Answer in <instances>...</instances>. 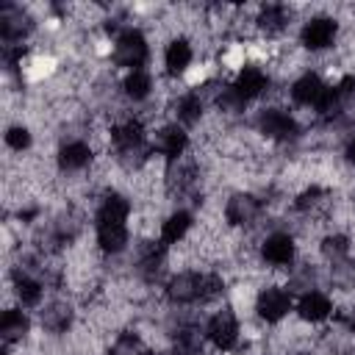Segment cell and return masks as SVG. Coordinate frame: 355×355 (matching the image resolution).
Instances as JSON below:
<instances>
[{
	"label": "cell",
	"mask_w": 355,
	"mask_h": 355,
	"mask_svg": "<svg viewBox=\"0 0 355 355\" xmlns=\"http://www.w3.org/2000/svg\"><path fill=\"white\" fill-rule=\"evenodd\" d=\"M255 122H258V130L272 141H288V139H294L300 133L294 116L288 111H283V108H275V105L261 108Z\"/></svg>",
	"instance_id": "3"
},
{
	"label": "cell",
	"mask_w": 355,
	"mask_h": 355,
	"mask_svg": "<svg viewBox=\"0 0 355 355\" xmlns=\"http://www.w3.org/2000/svg\"><path fill=\"white\" fill-rule=\"evenodd\" d=\"M258 216H261V200L252 197V194L239 191V194H233V197L227 200V205H225V219H227L233 227H247V225H252Z\"/></svg>",
	"instance_id": "10"
},
{
	"label": "cell",
	"mask_w": 355,
	"mask_h": 355,
	"mask_svg": "<svg viewBox=\"0 0 355 355\" xmlns=\"http://www.w3.org/2000/svg\"><path fill=\"white\" fill-rule=\"evenodd\" d=\"M122 89L130 100H147L153 92V75L147 69H130L122 80Z\"/></svg>",
	"instance_id": "24"
},
{
	"label": "cell",
	"mask_w": 355,
	"mask_h": 355,
	"mask_svg": "<svg viewBox=\"0 0 355 355\" xmlns=\"http://www.w3.org/2000/svg\"><path fill=\"white\" fill-rule=\"evenodd\" d=\"M175 116H178V122L186 125V128H191V125L200 122V116H202V97H200L197 89H191V92H186V94L178 97V103H175Z\"/></svg>",
	"instance_id": "22"
},
{
	"label": "cell",
	"mask_w": 355,
	"mask_h": 355,
	"mask_svg": "<svg viewBox=\"0 0 355 355\" xmlns=\"http://www.w3.org/2000/svg\"><path fill=\"white\" fill-rule=\"evenodd\" d=\"M89 161H92V147H89L86 141H67V144H61V150H58V166H61L64 172L83 169Z\"/></svg>",
	"instance_id": "18"
},
{
	"label": "cell",
	"mask_w": 355,
	"mask_h": 355,
	"mask_svg": "<svg viewBox=\"0 0 355 355\" xmlns=\"http://www.w3.org/2000/svg\"><path fill=\"white\" fill-rule=\"evenodd\" d=\"M324 89H327V83L316 75V72H305V75H300L294 83H291V100L297 103V105H313L316 108V103H319V97L324 94Z\"/></svg>",
	"instance_id": "13"
},
{
	"label": "cell",
	"mask_w": 355,
	"mask_h": 355,
	"mask_svg": "<svg viewBox=\"0 0 355 355\" xmlns=\"http://www.w3.org/2000/svg\"><path fill=\"white\" fill-rule=\"evenodd\" d=\"M33 31V19L28 17V11H22V6L6 3L0 8V36L6 44H22V36H28Z\"/></svg>",
	"instance_id": "5"
},
{
	"label": "cell",
	"mask_w": 355,
	"mask_h": 355,
	"mask_svg": "<svg viewBox=\"0 0 355 355\" xmlns=\"http://www.w3.org/2000/svg\"><path fill=\"white\" fill-rule=\"evenodd\" d=\"M166 69L169 75H183L194 58V50H191V42L189 39H172L166 44Z\"/></svg>",
	"instance_id": "20"
},
{
	"label": "cell",
	"mask_w": 355,
	"mask_h": 355,
	"mask_svg": "<svg viewBox=\"0 0 355 355\" xmlns=\"http://www.w3.org/2000/svg\"><path fill=\"white\" fill-rule=\"evenodd\" d=\"M344 155H347V161H349V164H355V130H352V133H349V139H347Z\"/></svg>",
	"instance_id": "28"
},
{
	"label": "cell",
	"mask_w": 355,
	"mask_h": 355,
	"mask_svg": "<svg viewBox=\"0 0 355 355\" xmlns=\"http://www.w3.org/2000/svg\"><path fill=\"white\" fill-rule=\"evenodd\" d=\"M288 19H291V14L286 6H263L255 17V28L263 31L266 36H277L288 28Z\"/></svg>",
	"instance_id": "15"
},
{
	"label": "cell",
	"mask_w": 355,
	"mask_h": 355,
	"mask_svg": "<svg viewBox=\"0 0 355 355\" xmlns=\"http://www.w3.org/2000/svg\"><path fill=\"white\" fill-rule=\"evenodd\" d=\"M255 311L263 322H280L291 311V294L280 286H266L255 297Z\"/></svg>",
	"instance_id": "6"
},
{
	"label": "cell",
	"mask_w": 355,
	"mask_h": 355,
	"mask_svg": "<svg viewBox=\"0 0 355 355\" xmlns=\"http://www.w3.org/2000/svg\"><path fill=\"white\" fill-rule=\"evenodd\" d=\"M269 86V78L261 67H252V64H244L239 72H236V80L230 83V89L247 103V100H255L258 94H263Z\"/></svg>",
	"instance_id": "11"
},
{
	"label": "cell",
	"mask_w": 355,
	"mask_h": 355,
	"mask_svg": "<svg viewBox=\"0 0 355 355\" xmlns=\"http://www.w3.org/2000/svg\"><path fill=\"white\" fill-rule=\"evenodd\" d=\"M322 255L330 261V263H341L344 258H347V252H349V239L344 236V233H327L324 239H322Z\"/></svg>",
	"instance_id": "25"
},
{
	"label": "cell",
	"mask_w": 355,
	"mask_h": 355,
	"mask_svg": "<svg viewBox=\"0 0 355 355\" xmlns=\"http://www.w3.org/2000/svg\"><path fill=\"white\" fill-rule=\"evenodd\" d=\"M166 297L178 305L200 302L202 297V275L200 272H178L166 283Z\"/></svg>",
	"instance_id": "8"
},
{
	"label": "cell",
	"mask_w": 355,
	"mask_h": 355,
	"mask_svg": "<svg viewBox=\"0 0 355 355\" xmlns=\"http://www.w3.org/2000/svg\"><path fill=\"white\" fill-rule=\"evenodd\" d=\"M205 336L211 338V344H214L216 349H233L236 341H239V316H236L230 308L216 311V313L208 319Z\"/></svg>",
	"instance_id": "4"
},
{
	"label": "cell",
	"mask_w": 355,
	"mask_h": 355,
	"mask_svg": "<svg viewBox=\"0 0 355 355\" xmlns=\"http://www.w3.org/2000/svg\"><path fill=\"white\" fill-rule=\"evenodd\" d=\"M147 58H150V47H147L144 33L139 28H125L114 44V64L130 72V69H141Z\"/></svg>",
	"instance_id": "2"
},
{
	"label": "cell",
	"mask_w": 355,
	"mask_h": 355,
	"mask_svg": "<svg viewBox=\"0 0 355 355\" xmlns=\"http://www.w3.org/2000/svg\"><path fill=\"white\" fill-rule=\"evenodd\" d=\"M297 313H300L302 322H311V324L313 322H324L333 313V302L322 291H305L300 297V302H297Z\"/></svg>",
	"instance_id": "14"
},
{
	"label": "cell",
	"mask_w": 355,
	"mask_h": 355,
	"mask_svg": "<svg viewBox=\"0 0 355 355\" xmlns=\"http://www.w3.org/2000/svg\"><path fill=\"white\" fill-rule=\"evenodd\" d=\"M128 219H130V200L122 194H105L94 216L97 244L103 252L116 255L128 247Z\"/></svg>",
	"instance_id": "1"
},
{
	"label": "cell",
	"mask_w": 355,
	"mask_h": 355,
	"mask_svg": "<svg viewBox=\"0 0 355 355\" xmlns=\"http://www.w3.org/2000/svg\"><path fill=\"white\" fill-rule=\"evenodd\" d=\"M338 33V22L333 17H311L305 25H302V33H300V42L308 47V50H324L333 44Z\"/></svg>",
	"instance_id": "7"
},
{
	"label": "cell",
	"mask_w": 355,
	"mask_h": 355,
	"mask_svg": "<svg viewBox=\"0 0 355 355\" xmlns=\"http://www.w3.org/2000/svg\"><path fill=\"white\" fill-rule=\"evenodd\" d=\"M297 255V244L288 233H272L261 244V258L272 266H288Z\"/></svg>",
	"instance_id": "12"
},
{
	"label": "cell",
	"mask_w": 355,
	"mask_h": 355,
	"mask_svg": "<svg viewBox=\"0 0 355 355\" xmlns=\"http://www.w3.org/2000/svg\"><path fill=\"white\" fill-rule=\"evenodd\" d=\"M186 144H189V136H186L183 128H178V122L158 128L155 136H153V153L164 155L166 161H178V158L183 155Z\"/></svg>",
	"instance_id": "9"
},
{
	"label": "cell",
	"mask_w": 355,
	"mask_h": 355,
	"mask_svg": "<svg viewBox=\"0 0 355 355\" xmlns=\"http://www.w3.org/2000/svg\"><path fill=\"white\" fill-rule=\"evenodd\" d=\"M111 355H150V349L139 333H119L111 347Z\"/></svg>",
	"instance_id": "26"
},
{
	"label": "cell",
	"mask_w": 355,
	"mask_h": 355,
	"mask_svg": "<svg viewBox=\"0 0 355 355\" xmlns=\"http://www.w3.org/2000/svg\"><path fill=\"white\" fill-rule=\"evenodd\" d=\"M191 225H194V219H191V214L189 211H172L164 222H161V241L164 244H178V241H183L186 239V233L191 230Z\"/></svg>",
	"instance_id": "17"
},
{
	"label": "cell",
	"mask_w": 355,
	"mask_h": 355,
	"mask_svg": "<svg viewBox=\"0 0 355 355\" xmlns=\"http://www.w3.org/2000/svg\"><path fill=\"white\" fill-rule=\"evenodd\" d=\"M14 294H17V300H19L22 305L33 308V305L42 302L44 283L36 280V277H31V275H25V272H17V275H14Z\"/></svg>",
	"instance_id": "23"
},
{
	"label": "cell",
	"mask_w": 355,
	"mask_h": 355,
	"mask_svg": "<svg viewBox=\"0 0 355 355\" xmlns=\"http://www.w3.org/2000/svg\"><path fill=\"white\" fill-rule=\"evenodd\" d=\"M72 322V308L67 300H53L42 308V327L50 330V333H61L67 330Z\"/></svg>",
	"instance_id": "19"
},
{
	"label": "cell",
	"mask_w": 355,
	"mask_h": 355,
	"mask_svg": "<svg viewBox=\"0 0 355 355\" xmlns=\"http://www.w3.org/2000/svg\"><path fill=\"white\" fill-rule=\"evenodd\" d=\"M202 352V330L197 324L178 327L172 336V355H200Z\"/></svg>",
	"instance_id": "21"
},
{
	"label": "cell",
	"mask_w": 355,
	"mask_h": 355,
	"mask_svg": "<svg viewBox=\"0 0 355 355\" xmlns=\"http://www.w3.org/2000/svg\"><path fill=\"white\" fill-rule=\"evenodd\" d=\"M6 144H8L11 150H17V153L28 150V147H31V130H28L25 125H11V128L6 130Z\"/></svg>",
	"instance_id": "27"
},
{
	"label": "cell",
	"mask_w": 355,
	"mask_h": 355,
	"mask_svg": "<svg viewBox=\"0 0 355 355\" xmlns=\"http://www.w3.org/2000/svg\"><path fill=\"white\" fill-rule=\"evenodd\" d=\"M28 327H31V322H28V316H25L22 311H17V308H6V311H3L0 336H3V344H6V347L22 341L25 333H28Z\"/></svg>",
	"instance_id": "16"
}]
</instances>
